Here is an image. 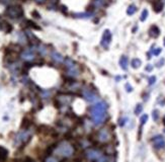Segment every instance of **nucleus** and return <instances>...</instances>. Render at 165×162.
Returning <instances> with one entry per match:
<instances>
[{"label": "nucleus", "mask_w": 165, "mask_h": 162, "mask_svg": "<svg viewBox=\"0 0 165 162\" xmlns=\"http://www.w3.org/2000/svg\"><path fill=\"white\" fill-rule=\"evenodd\" d=\"M147 120H148V116H147V115H144V116L141 118V124L144 125L145 123L147 122Z\"/></svg>", "instance_id": "24"}, {"label": "nucleus", "mask_w": 165, "mask_h": 162, "mask_svg": "<svg viewBox=\"0 0 165 162\" xmlns=\"http://www.w3.org/2000/svg\"><path fill=\"white\" fill-rule=\"evenodd\" d=\"M97 140L101 143H105L110 140V133L105 129H102L97 133Z\"/></svg>", "instance_id": "8"}, {"label": "nucleus", "mask_w": 165, "mask_h": 162, "mask_svg": "<svg viewBox=\"0 0 165 162\" xmlns=\"http://www.w3.org/2000/svg\"><path fill=\"white\" fill-rule=\"evenodd\" d=\"M21 58L24 60H26V61H32V59L34 58V51L32 50H26L23 51L22 54H21Z\"/></svg>", "instance_id": "10"}, {"label": "nucleus", "mask_w": 165, "mask_h": 162, "mask_svg": "<svg viewBox=\"0 0 165 162\" xmlns=\"http://www.w3.org/2000/svg\"><path fill=\"white\" fill-rule=\"evenodd\" d=\"M66 63V66H67L68 68V71H69V75L71 76H76L78 75V68H77V65L74 63V62L72 61L71 59H69V58H67L65 61Z\"/></svg>", "instance_id": "4"}, {"label": "nucleus", "mask_w": 165, "mask_h": 162, "mask_svg": "<svg viewBox=\"0 0 165 162\" xmlns=\"http://www.w3.org/2000/svg\"><path fill=\"white\" fill-rule=\"evenodd\" d=\"M152 144L156 149H163L165 147V140L162 136H155L152 139Z\"/></svg>", "instance_id": "5"}, {"label": "nucleus", "mask_w": 165, "mask_h": 162, "mask_svg": "<svg viewBox=\"0 0 165 162\" xmlns=\"http://www.w3.org/2000/svg\"><path fill=\"white\" fill-rule=\"evenodd\" d=\"M147 16H148V10H147V9H144V10H143V12H142V14H141L140 19H141L142 21H145V20H146V18H147Z\"/></svg>", "instance_id": "20"}, {"label": "nucleus", "mask_w": 165, "mask_h": 162, "mask_svg": "<svg viewBox=\"0 0 165 162\" xmlns=\"http://www.w3.org/2000/svg\"><path fill=\"white\" fill-rule=\"evenodd\" d=\"M7 155H8V151L5 148L0 146V160H4L7 157Z\"/></svg>", "instance_id": "14"}, {"label": "nucleus", "mask_w": 165, "mask_h": 162, "mask_svg": "<svg viewBox=\"0 0 165 162\" xmlns=\"http://www.w3.org/2000/svg\"><path fill=\"white\" fill-rule=\"evenodd\" d=\"M164 61H165V60H164V59H162L160 62H159L158 65H157V66H158V67H161V66H163V64H164Z\"/></svg>", "instance_id": "28"}, {"label": "nucleus", "mask_w": 165, "mask_h": 162, "mask_svg": "<svg viewBox=\"0 0 165 162\" xmlns=\"http://www.w3.org/2000/svg\"><path fill=\"white\" fill-rule=\"evenodd\" d=\"M106 105L102 102L96 103L95 105H93L91 107L90 114L92 117V120L95 125H100L105 121L106 119Z\"/></svg>", "instance_id": "1"}, {"label": "nucleus", "mask_w": 165, "mask_h": 162, "mask_svg": "<svg viewBox=\"0 0 165 162\" xmlns=\"http://www.w3.org/2000/svg\"><path fill=\"white\" fill-rule=\"evenodd\" d=\"M153 9L156 12H160L163 9V3L161 2L160 0H155L154 2H153Z\"/></svg>", "instance_id": "12"}, {"label": "nucleus", "mask_w": 165, "mask_h": 162, "mask_svg": "<svg viewBox=\"0 0 165 162\" xmlns=\"http://www.w3.org/2000/svg\"><path fill=\"white\" fill-rule=\"evenodd\" d=\"M161 51H162V50H161V48H157L156 50L153 51V54H154L155 56H157V55H159V54H160Z\"/></svg>", "instance_id": "25"}, {"label": "nucleus", "mask_w": 165, "mask_h": 162, "mask_svg": "<svg viewBox=\"0 0 165 162\" xmlns=\"http://www.w3.org/2000/svg\"><path fill=\"white\" fill-rule=\"evenodd\" d=\"M120 65H121L123 70L128 69V58L126 57V56H123V57L120 59Z\"/></svg>", "instance_id": "13"}, {"label": "nucleus", "mask_w": 165, "mask_h": 162, "mask_svg": "<svg viewBox=\"0 0 165 162\" xmlns=\"http://www.w3.org/2000/svg\"><path fill=\"white\" fill-rule=\"evenodd\" d=\"M142 65V62H141V60L140 59H133L132 60V67L135 68V69H137V68H139L140 66Z\"/></svg>", "instance_id": "16"}, {"label": "nucleus", "mask_w": 165, "mask_h": 162, "mask_svg": "<svg viewBox=\"0 0 165 162\" xmlns=\"http://www.w3.org/2000/svg\"><path fill=\"white\" fill-rule=\"evenodd\" d=\"M152 69H153V66L151 65H148L146 67V71H152Z\"/></svg>", "instance_id": "27"}, {"label": "nucleus", "mask_w": 165, "mask_h": 162, "mask_svg": "<svg viewBox=\"0 0 165 162\" xmlns=\"http://www.w3.org/2000/svg\"><path fill=\"white\" fill-rule=\"evenodd\" d=\"M110 42H112V33L108 30H105L101 37V45L104 48H108V45L110 44Z\"/></svg>", "instance_id": "7"}, {"label": "nucleus", "mask_w": 165, "mask_h": 162, "mask_svg": "<svg viewBox=\"0 0 165 162\" xmlns=\"http://www.w3.org/2000/svg\"><path fill=\"white\" fill-rule=\"evenodd\" d=\"M38 2H43V1H45V0H37Z\"/></svg>", "instance_id": "29"}, {"label": "nucleus", "mask_w": 165, "mask_h": 162, "mask_svg": "<svg viewBox=\"0 0 165 162\" xmlns=\"http://www.w3.org/2000/svg\"><path fill=\"white\" fill-rule=\"evenodd\" d=\"M26 138H28V133H20V134L17 136L16 141L22 142V141H24V140H26Z\"/></svg>", "instance_id": "15"}, {"label": "nucleus", "mask_w": 165, "mask_h": 162, "mask_svg": "<svg viewBox=\"0 0 165 162\" xmlns=\"http://www.w3.org/2000/svg\"><path fill=\"white\" fill-rule=\"evenodd\" d=\"M126 88H128L127 90L129 91V92H131V91L133 90V88H132V86L129 84V83H127V84H126Z\"/></svg>", "instance_id": "26"}, {"label": "nucleus", "mask_w": 165, "mask_h": 162, "mask_svg": "<svg viewBox=\"0 0 165 162\" xmlns=\"http://www.w3.org/2000/svg\"><path fill=\"white\" fill-rule=\"evenodd\" d=\"M93 5L95 7H103L105 5V2H104V0H94V2H93Z\"/></svg>", "instance_id": "18"}, {"label": "nucleus", "mask_w": 165, "mask_h": 162, "mask_svg": "<svg viewBox=\"0 0 165 162\" xmlns=\"http://www.w3.org/2000/svg\"><path fill=\"white\" fill-rule=\"evenodd\" d=\"M149 34H150V36L152 37V38H157V37L160 35V30H159L158 26H156V25H152L150 31H149Z\"/></svg>", "instance_id": "11"}, {"label": "nucleus", "mask_w": 165, "mask_h": 162, "mask_svg": "<svg viewBox=\"0 0 165 162\" xmlns=\"http://www.w3.org/2000/svg\"><path fill=\"white\" fill-rule=\"evenodd\" d=\"M84 96L89 102H95V101H97V99H98L97 96H96L91 90H89V89H85L84 90Z\"/></svg>", "instance_id": "9"}, {"label": "nucleus", "mask_w": 165, "mask_h": 162, "mask_svg": "<svg viewBox=\"0 0 165 162\" xmlns=\"http://www.w3.org/2000/svg\"><path fill=\"white\" fill-rule=\"evenodd\" d=\"M163 124L165 125V117H164V118H163Z\"/></svg>", "instance_id": "30"}, {"label": "nucleus", "mask_w": 165, "mask_h": 162, "mask_svg": "<svg viewBox=\"0 0 165 162\" xmlns=\"http://www.w3.org/2000/svg\"><path fill=\"white\" fill-rule=\"evenodd\" d=\"M6 13L8 16L16 18V17H19L22 14V10H21V8L19 6H13V7H9V8L7 9Z\"/></svg>", "instance_id": "6"}, {"label": "nucleus", "mask_w": 165, "mask_h": 162, "mask_svg": "<svg viewBox=\"0 0 165 162\" xmlns=\"http://www.w3.org/2000/svg\"><path fill=\"white\" fill-rule=\"evenodd\" d=\"M155 81H156V77H155V76H151V77L149 78V84L150 85L154 84Z\"/></svg>", "instance_id": "23"}, {"label": "nucleus", "mask_w": 165, "mask_h": 162, "mask_svg": "<svg viewBox=\"0 0 165 162\" xmlns=\"http://www.w3.org/2000/svg\"><path fill=\"white\" fill-rule=\"evenodd\" d=\"M136 10H137V8H136L135 5H130L129 8L127 9V14L128 15H133L134 13L136 12Z\"/></svg>", "instance_id": "19"}, {"label": "nucleus", "mask_w": 165, "mask_h": 162, "mask_svg": "<svg viewBox=\"0 0 165 162\" xmlns=\"http://www.w3.org/2000/svg\"><path fill=\"white\" fill-rule=\"evenodd\" d=\"M143 110V105L142 104H138L135 108V114L136 115H140Z\"/></svg>", "instance_id": "21"}, {"label": "nucleus", "mask_w": 165, "mask_h": 162, "mask_svg": "<svg viewBox=\"0 0 165 162\" xmlns=\"http://www.w3.org/2000/svg\"><path fill=\"white\" fill-rule=\"evenodd\" d=\"M58 152L60 153V155L65 156V157H69V156H72L74 153V149L70 144L68 143H62L61 145L58 148Z\"/></svg>", "instance_id": "3"}, {"label": "nucleus", "mask_w": 165, "mask_h": 162, "mask_svg": "<svg viewBox=\"0 0 165 162\" xmlns=\"http://www.w3.org/2000/svg\"><path fill=\"white\" fill-rule=\"evenodd\" d=\"M85 156H86L89 160H97V161H103V160H105V157H104L101 152L94 149L87 150V151L85 152Z\"/></svg>", "instance_id": "2"}, {"label": "nucleus", "mask_w": 165, "mask_h": 162, "mask_svg": "<svg viewBox=\"0 0 165 162\" xmlns=\"http://www.w3.org/2000/svg\"><path fill=\"white\" fill-rule=\"evenodd\" d=\"M152 116H153V120H154V121H157V120H158V118H159L158 110H153V115H152Z\"/></svg>", "instance_id": "22"}, {"label": "nucleus", "mask_w": 165, "mask_h": 162, "mask_svg": "<svg viewBox=\"0 0 165 162\" xmlns=\"http://www.w3.org/2000/svg\"><path fill=\"white\" fill-rule=\"evenodd\" d=\"M53 60H55L56 62H58V63H60V62H62V61H63V58H62V56L60 55L59 53L54 52V53H53Z\"/></svg>", "instance_id": "17"}, {"label": "nucleus", "mask_w": 165, "mask_h": 162, "mask_svg": "<svg viewBox=\"0 0 165 162\" xmlns=\"http://www.w3.org/2000/svg\"><path fill=\"white\" fill-rule=\"evenodd\" d=\"M164 45H165V40H164Z\"/></svg>", "instance_id": "31"}]
</instances>
